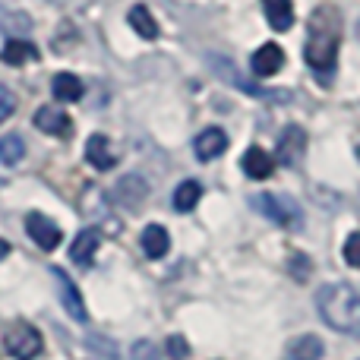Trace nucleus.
Instances as JSON below:
<instances>
[{"label": "nucleus", "mask_w": 360, "mask_h": 360, "mask_svg": "<svg viewBox=\"0 0 360 360\" xmlns=\"http://www.w3.org/2000/svg\"><path fill=\"white\" fill-rule=\"evenodd\" d=\"M338 48H342V16L335 6H316L307 29L304 60L310 63L313 73L329 76L338 63Z\"/></svg>", "instance_id": "nucleus-1"}, {"label": "nucleus", "mask_w": 360, "mask_h": 360, "mask_svg": "<svg viewBox=\"0 0 360 360\" xmlns=\"http://www.w3.org/2000/svg\"><path fill=\"white\" fill-rule=\"evenodd\" d=\"M316 310L329 329L360 338V294L351 285H342V281L326 285L316 294Z\"/></svg>", "instance_id": "nucleus-2"}, {"label": "nucleus", "mask_w": 360, "mask_h": 360, "mask_svg": "<svg viewBox=\"0 0 360 360\" xmlns=\"http://www.w3.org/2000/svg\"><path fill=\"white\" fill-rule=\"evenodd\" d=\"M4 348H6V354H10L13 360H35L38 354H41L44 342H41V332H38L35 326L19 319V323L6 326Z\"/></svg>", "instance_id": "nucleus-3"}, {"label": "nucleus", "mask_w": 360, "mask_h": 360, "mask_svg": "<svg viewBox=\"0 0 360 360\" xmlns=\"http://www.w3.org/2000/svg\"><path fill=\"white\" fill-rule=\"evenodd\" d=\"M256 209L269 218V221L281 224V228H300V205L288 193H259L256 196Z\"/></svg>", "instance_id": "nucleus-4"}, {"label": "nucleus", "mask_w": 360, "mask_h": 360, "mask_svg": "<svg viewBox=\"0 0 360 360\" xmlns=\"http://www.w3.org/2000/svg\"><path fill=\"white\" fill-rule=\"evenodd\" d=\"M304 152H307V133H304V127H297V124L285 127V133H281V139H278V149H275V165L294 168V165L304 158Z\"/></svg>", "instance_id": "nucleus-5"}, {"label": "nucleus", "mask_w": 360, "mask_h": 360, "mask_svg": "<svg viewBox=\"0 0 360 360\" xmlns=\"http://www.w3.org/2000/svg\"><path fill=\"white\" fill-rule=\"evenodd\" d=\"M25 234H29L32 240H35L38 247L44 250V253L57 250V247H60V240H63V231L57 228V224L51 221L48 215H38V212L25 215Z\"/></svg>", "instance_id": "nucleus-6"}, {"label": "nucleus", "mask_w": 360, "mask_h": 360, "mask_svg": "<svg viewBox=\"0 0 360 360\" xmlns=\"http://www.w3.org/2000/svg\"><path fill=\"white\" fill-rule=\"evenodd\" d=\"M285 67V51L278 48V44H262V48L253 51V57H250V70H253V76H259V79H266V76H275L278 70Z\"/></svg>", "instance_id": "nucleus-7"}, {"label": "nucleus", "mask_w": 360, "mask_h": 360, "mask_svg": "<svg viewBox=\"0 0 360 360\" xmlns=\"http://www.w3.org/2000/svg\"><path fill=\"white\" fill-rule=\"evenodd\" d=\"M54 281H57V291H60L63 310H67L76 323H86V304H82V294H79V288L73 285V278H70L67 272H60V269H54Z\"/></svg>", "instance_id": "nucleus-8"}, {"label": "nucleus", "mask_w": 360, "mask_h": 360, "mask_svg": "<svg viewBox=\"0 0 360 360\" xmlns=\"http://www.w3.org/2000/svg\"><path fill=\"white\" fill-rule=\"evenodd\" d=\"M35 127L41 133H48V136H67V133L73 130V120L57 105H44V108H38V114H35Z\"/></svg>", "instance_id": "nucleus-9"}, {"label": "nucleus", "mask_w": 360, "mask_h": 360, "mask_svg": "<svg viewBox=\"0 0 360 360\" xmlns=\"http://www.w3.org/2000/svg\"><path fill=\"white\" fill-rule=\"evenodd\" d=\"M86 162L92 165L95 171H111L114 165H117V155H114V149H111V139L101 136V133L89 136V143H86Z\"/></svg>", "instance_id": "nucleus-10"}, {"label": "nucleus", "mask_w": 360, "mask_h": 360, "mask_svg": "<svg viewBox=\"0 0 360 360\" xmlns=\"http://www.w3.org/2000/svg\"><path fill=\"white\" fill-rule=\"evenodd\" d=\"M240 168H243V174L247 177L266 180V177H272V171H275V158L269 155L266 149H259V146H250V149L243 152V158H240Z\"/></svg>", "instance_id": "nucleus-11"}, {"label": "nucleus", "mask_w": 360, "mask_h": 360, "mask_svg": "<svg viewBox=\"0 0 360 360\" xmlns=\"http://www.w3.org/2000/svg\"><path fill=\"white\" fill-rule=\"evenodd\" d=\"M98 247H101V231L86 228L76 234L73 243H70V259L79 262V266H89V262L95 259V253H98Z\"/></svg>", "instance_id": "nucleus-12"}, {"label": "nucleus", "mask_w": 360, "mask_h": 360, "mask_svg": "<svg viewBox=\"0 0 360 360\" xmlns=\"http://www.w3.org/2000/svg\"><path fill=\"white\" fill-rule=\"evenodd\" d=\"M193 149H196L199 162H212V158H218L224 149H228V136H224V130H218V127H209V130H202L196 136Z\"/></svg>", "instance_id": "nucleus-13"}, {"label": "nucleus", "mask_w": 360, "mask_h": 360, "mask_svg": "<svg viewBox=\"0 0 360 360\" xmlns=\"http://www.w3.org/2000/svg\"><path fill=\"white\" fill-rule=\"evenodd\" d=\"M146 196H149V184L143 177H124L117 184V190H114V199L120 205H127V209H139L146 202Z\"/></svg>", "instance_id": "nucleus-14"}, {"label": "nucleus", "mask_w": 360, "mask_h": 360, "mask_svg": "<svg viewBox=\"0 0 360 360\" xmlns=\"http://www.w3.org/2000/svg\"><path fill=\"white\" fill-rule=\"evenodd\" d=\"M139 243H143V253L149 256V259H162L171 250V237L162 224H149V228L143 231V237H139Z\"/></svg>", "instance_id": "nucleus-15"}, {"label": "nucleus", "mask_w": 360, "mask_h": 360, "mask_svg": "<svg viewBox=\"0 0 360 360\" xmlns=\"http://www.w3.org/2000/svg\"><path fill=\"white\" fill-rule=\"evenodd\" d=\"M266 19L275 32H288L294 25V4L291 0H262Z\"/></svg>", "instance_id": "nucleus-16"}, {"label": "nucleus", "mask_w": 360, "mask_h": 360, "mask_svg": "<svg viewBox=\"0 0 360 360\" xmlns=\"http://www.w3.org/2000/svg\"><path fill=\"white\" fill-rule=\"evenodd\" d=\"M38 57V48L32 41H22V38H13V41L4 44V51H0V60L10 63V67H22V63L35 60Z\"/></svg>", "instance_id": "nucleus-17"}, {"label": "nucleus", "mask_w": 360, "mask_h": 360, "mask_svg": "<svg viewBox=\"0 0 360 360\" xmlns=\"http://www.w3.org/2000/svg\"><path fill=\"white\" fill-rule=\"evenodd\" d=\"M326 348L316 335H300L288 345V360H323Z\"/></svg>", "instance_id": "nucleus-18"}, {"label": "nucleus", "mask_w": 360, "mask_h": 360, "mask_svg": "<svg viewBox=\"0 0 360 360\" xmlns=\"http://www.w3.org/2000/svg\"><path fill=\"white\" fill-rule=\"evenodd\" d=\"M51 89H54L57 101H79L82 92H86V89H82V79L73 73H57L54 82H51Z\"/></svg>", "instance_id": "nucleus-19"}, {"label": "nucleus", "mask_w": 360, "mask_h": 360, "mask_svg": "<svg viewBox=\"0 0 360 360\" xmlns=\"http://www.w3.org/2000/svg\"><path fill=\"white\" fill-rule=\"evenodd\" d=\"M127 19H130V25H133V29H136V35H143L146 41H152V38H158V22H155V16H152V13H149V6H143V4H139V6H133V10H130V16H127Z\"/></svg>", "instance_id": "nucleus-20"}, {"label": "nucleus", "mask_w": 360, "mask_h": 360, "mask_svg": "<svg viewBox=\"0 0 360 360\" xmlns=\"http://www.w3.org/2000/svg\"><path fill=\"white\" fill-rule=\"evenodd\" d=\"M199 196H202V186L196 184V180H184V184L174 190V209L177 212H190L196 209Z\"/></svg>", "instance_id": "nucleus-21"}, {"label": "nucleus", "mask_w": 360, "mask_h": 360, "mask_svg": "<svg viewBox=\"0 0 360 360\" xmlns=\"http://www.w3.org/2000/svg\"><path fill=\"white\" fill-rule=\"evenodd\" d=\"M25 158V143L22 136H4L0 139V165H6V168H13V165H19Z\"/></svg>", "instance_id": "nucleus-22"}, {"label": "nucleus", "mask_w": 360, "mask_h": 360, "mask_svg": "<svg viewBox=\"0 0 360 360\" xmlns=\"http://www.w3.org/2000/svg\"><path fill=\"white\" fill-rule=\"evenodd\" d=\"M342 256L351 269H360V231L348 234V240H345V247H342Z\"/></svg>", "instance_id": "nucleus-23"}, {"label": "nucleus", "mask_w": 360, "mask_h": 360, "mask_svg": "<svg viewBox=\"0 0 360 360\" xmlns=\"http://www.w3.org/2000/svg\"><path fill=\"white\" fill-rule=\"evenodd\" d=\"M165 351H168L171 360H186L190 357V345H186L184 335H171L168 342H165Z\"/></svg>", "instance_id": "nucleus-24"}, {"label": "nucleus", "mask_w": 360, "mask_h": 360, "mask_svg": "<svg viewBox=\"0 0 360 360\" xmlns=\"http://www.w3.org/2000/svg\"><path fill=\"white\" fill-rule=\"evenodd\" d=\"M13 111H16V95H13L6 86H0V124H4Z\"/></svg>", "instance_id": "nucleus-25"}, {"label": "nucleus", "mask_w": 360, "mask_h": 360, "mask_svg": "<svg viewBox=\"0 0 360 360\" xmlns=\"http://www.w3.org/2000/svg\"><path fill=\"white\" fill-rule=\"evenodd\" d=\"M291 275H294L297 281H307V278H310V259H307L304 253L291 256Z\"/></svg>", "instance_id": "nucleus-26"}, {"label": "nucleus", "mask_w": 360, "mask_h": 360, "mask_svg": "<svg viewBox=\"0 0 360 360\" xmlns=\"http://www.w3.org/2000/svg\"><path fill=\"white\" fill-rule=\"evenodd\" d=\"M133 360H162L152 342H136L133 345Z\"/></svg>", "instance_id": "nucleus-27"}, {"label": "nucleus", "mask_w": 360, "mask_h": 360, "mask_svg": "<svg viewBox=\"0 0 360 360\" xmlns=\"http://www.w3.org/2000/svg\"><path fill=\"white\" fill-rule=\"evenodd\" d=\"M6 256H10V243L0 237V259H6Z\"/></svg>", "instance_id": "nucleus-28"}]
</instances>
